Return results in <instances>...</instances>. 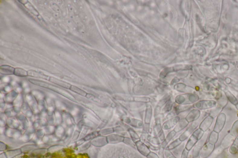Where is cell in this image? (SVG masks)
<instances>
[{"mask_svg":"<svg viewBox=\"0 0 238 158\" xmlns=\"http://www.w3.org/2000/svg\"><path fill=\"white\" fill-rule=\"evenodd\" d=\"M70 89L71 91H73L75 92L76 93L78 94L82 95V96H85V97L87 96V93L86 92L82 91V90H81V89H80L79 88L75 86H71Z\"/></svg>","mask_w":238,"mask_h":158,"instance_id":"cell-6","label":"cell"},{"mask_svg":"<svg viewBox=\"0 0 238 158\" xmlns=\"http://www.w3.org/2000/svg\"><path fill=\"white\" fill-rule=\"evenodd\" d=\"M24 6L27 9H28L32 14H34L35 16H37L38 18H39V16L40 17V15L39 13L37 10L34 8V7L32 5L31 3L29 2H28L26 3L25 5H24Z\"/></svg>","mask_w":238,"mask_h":158,"instance_id":"cell-4","label":"cell"},{"mask_svg":"<svg viewBox=\"0 0 238 158\" xmlns=\"http://www.w3.org/2000/svg\"><path fill=\"white\" fill-rule=\"evenodd\" d=\"M27 73H28V76H31V77L40 78V79H45L49 80L50 78L49 76L44 74L43 73L37 72V71L32 70H31L27 71Z\"/></svg>","mask_w":238,"mask_h":158,"instance_id":"cell-1","label":"cell"},{"mask_svg":"<svg viewBox=\"0 0 238 158\" xmlns=\"http://www.w3.org/2000/svg\"><path fill=\"white\" fill-rule=\"evenodd\" d=\"M49 80L52 82V83L57 84V85L66 88H68V89L70 88L71 86L70 84L66 83L65 82L63 81L58 79L53 78V77H50Z\"/></svg>","mask_w":238,"mask_h":158,"instance_id":"cell-2","label":"cell"},{"mask_svg":"<svg viewBox=\"0 0 238 158\" xmlns=\"http://www.w3.org/2000/svg\"><path fill=\"white\" fill-rule=\"evenodd\" d=\"M2 73L4 74L10 75L14 73V69L8 65H2L0 67Z\"/></svg>","mask_w":238,"mask_h":158,"instance_id":"cell-3","label":"cell"},{"mask_svg":"<svg viewBox=\"0 0 238 158\" xmlns=\"http://www.w3.org/2000/svg\"><path fill=\"white\" fill-rule=\"evenodd\" d=\"M14 74L15 75L19 77H26L28 76L27 71L21 68H15L14 69Z\"/></svg>","mask_w":238,"mask_h":158,"instance_id":"cell-5","label":"cell"}]
</instances>
